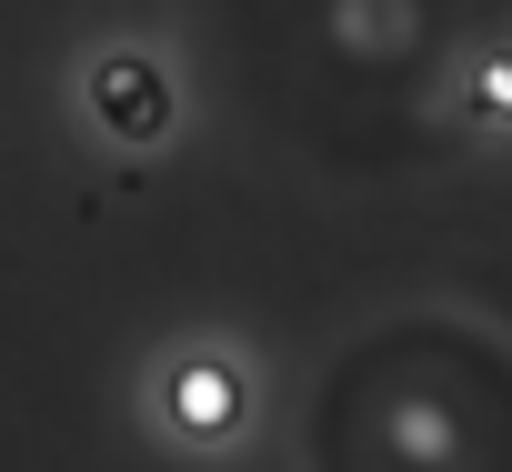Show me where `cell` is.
Listing matches in <instances>:
<instances>
[{
	"label": "cell",
	"mask_w": 512,
	"mask_h": 472,
	"mask_svg": "<svg viewBox=\"0 0 512 472\" xmlns=\"http://www.w3.org/2000/svg\"><path fill=\"white\" fill-rule=\"evenodd\" d=\"M91 101H101V121H111L121 141H161V131H171V81H161L141 51L101 61V71H91Z\"/></svg>",
	"instance_id": "1"
},
{
	"label": "cell",
	"mask_w": 512,
	"mask_h": 472,
	"mask_svg": "<svg viewBox=\"0 0 512 472\" xmlns=\"http://www.w3.org/2000/svg\"><path fill=\"white\" fill-rule=\"evenodd\" d=\"M171 412H181L191 432H231V422H241V382H231L221 362H181V382H171Z\"/></svg>",
	"instance_id": "2"
},
{
	"label": "cell",
	"mask_w": 512,
	"mask_h": 472,
	"mask_svg": "<svg viewBox=\"0 0 512 472\" xmlns=\"http://www.w3.org/2000/svg\"><path fill=\"white\" fill-rule=\"evenodd\" d=\"M482 101H492V111H512V71H492V81H482Z\"/></svg>",
	"instance_id": "3"
}]
</instances>
